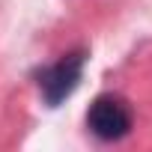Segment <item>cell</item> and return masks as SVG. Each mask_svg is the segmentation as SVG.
<instances>
[{
    "label": "cell",
    "mask_w": 152,
    "mask_h": 152,
    "mask_svg": "<svg viewBox=\"0 0 152 152\" xmlns=\"http://www.w3.org/2000/svg\"><path fill=\"white\" fill-rule=\"evenodd\" d=\"M134 125V113L128 107L125 99L113 96V93H104L99 96L90 110H87V128L93 137L104 140V143H113V140H122Z\"/></svg>",
    "instance_id": "2"
},
{
    "label": "cell",
    "mask_w": 152,
    "mask_h": 152,
    "mask_svg": "<svg viewBox=\"0 0 152 152\" xmlns=\"http://www.w3.org/2000/svg\"><path fill=\"white\" fill-rule=\"evenodd\" d=\"M84 63H87V51H69L63 54L57 63L39 69V96L48 107L63 104L75 90H78L81 78H84Z\"/></svg>",
    "instance_id": "1"
}]
</instances>
